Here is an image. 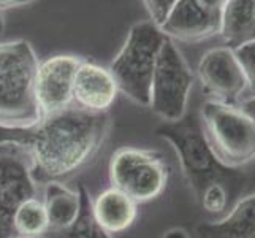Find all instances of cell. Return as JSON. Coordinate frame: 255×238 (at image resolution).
Listing matches in <instances>:
<instances>
[{"label":"cell","mask_w":255,"mask_h":238,"mask_svg":"<svg viewBox=\"0 0 255 238\" xmlns=\"http://www.w3.org/2000/svg\"><path fill=\"white\" fill-rule=\"evenodd\" d=\"M110 130L107 114L70 108L41 119L29 129L0 127V143H14L27 151L35 181L45 184L72 176L100 149Z\"/></svg>","instance_id":"1"},{"label":"cell","mask_w":255,"mask_h":238,"mask_svg":"<svg viewBox=\"0 0 255 238\" xmlns=\"http://www.w3.org/2000/svg\"><path fill=\"white\" fill-rule=\"evenodd\" d=\"M38 64L27 40L0 43V127L29 129L41 121L35 100Z\"/></svg>","instance_id":"2"},{"label":"cell","mask_w":255,"mask_h":238,"mask_svg":"<svg viewBox=\"0 0 255 238\" xmlns=\"http://www.w3.org/2000/svg\"><path fill=\"white\" fill-rule=\"evenodd\" d=\"M157 135L173 145L197 199L205 189L217 184L224 188L225 184H230L232 188L241 186L243 175L238 169H230L219 162L206 142L200 119L190 116L178 122H165L157 129Z\"/></svg>","instance_id":"3"},{"label":"cell","mask_w":255,"mask_h":238,"mask_svg":"<svg viewBox=\"0 0 255 238\" xmlns=\"http://www.w3.org/2000/svg\"><path fill=\"white\" fill-rule=\"evenodd\" d=\"M165 40L162 30L151 21L136 22L110 65L119 92L143 107H149L154 68Z\"/></svg>","instance_id":"4"},{"label":"cell","mask_w":255,"mask_h":238,"mask_svg":"<svg viewBox=\"0 0 255 238\" xmlns=\"http://www.w3.org/2000/svg\"><path fill=\"white\" fill-rule=\"evenodd\" d=\"M200 124L219 162L238 169L255 159V127L236 105L205 102L200 111Z\"/></svg>","instance_id":"5"},{"label":"cell","mask_w":255,"mask_h":238,"mask_svg":"<svg viewBox=\"0 0 255 238\" xmlns=\"http://www.w3.org/2000/svg\"><path fill=\"white\" fill-rule=\"evenodd\" d=\"M193 79L195 76L176 43L166 38L157 56L149 108L165 122L181 121L186 116Z\"/></svg>","instance_id":"6"},{"label":"cell","mask_w":255,"mask_h":238,"mask_svg":"<svg viewBox=\"0 0 255 238\" xmlns=\"http://www.w3.org/2000/svg\"><path fill=\"white\" fill-rule=\"evenodd\" d=\"M111 186L136 202L146 204L157 199L166 188L168 167L154 151L139 148H121L110 161Z\"/></svg>","instance_id":"7"},{"label":"cell","mask_w":255,"mask_h":238,"mask_svg":"<svg viewBox=\"0 0 255 238\" xmlns=\"http://www.w3.org/2000/svg\"><path fill=\"white\" fill-rule=\"evenodd\" d=\"M80 64V59L70 54L51 56L38 64L35 100L41 119L73 108V84Z\"/></svg>","instance_id":"8"},{"label":"cell","mask_w":255,"mask_h":238,"mask_svg":"<svg viewBox=\"0 0 255 238\" xmlns=\"http://www.w3.org/2000/svg\"><path fill=\"white\" fill-rule=\"evenodd\" d=\"M224 2L221 0H176L170 19L160 29L171 41H201L221 33Z\"/></svg>","instance_id":"9"},{"label":"cell","mask_w":255,"mask_h":238,"mask_svg":"<svg viewBox=\"0 0 255 238\" xmlns=\"http://www.w3.org/2000/svg\"><path fill=\"white\" fill-rule=\"evenodd\" d=\"M198 78L205 89L217 97V102L238 105L248 89V81L233 49L216 48L208 51L198 64Z\"/></svg>","instance_id":"10"},{"label":"cell","mask_w":255,"mask_h":238,"mask_svg":"<svg viewBox=\"0 0 255 238\" xmlns=\"http://www.w3.org/2000/svg\"><path fill=\"white\" fill-rule=\"evenodd\" d=\"M119 94L110 68L81 60L75 75L73 107L87 113L107 114Z\"/></svg>","instance_id":"11"},{"label":"cell","mask_w":255,"mask_h":238,"mask_svg":"<svg viewBox=\"0 0 255 238\" xmlns=\"http://www.w3.org/2000/svg\"><path fill=\"white\" fill-rule=\"evenodd\" d=\"M92 215L105 232L116 235L133 226L138 204L116 188H107L92 200Z\"/></svg>","instance_id":"12"},{"label":"cell","mask_w":255,"mask_h":238,"mask_svg":"<svg viewBox=\"0 0 255 238\" xmlns=\"http://www.w3.org/2000/svg\"><path fill=\"white\" fill-rule=\"evenodd\" d=\"M43 207H45L49 232L65 231L72 226L81 211L80 188L72 189L62 181H48L43 188Z\"/></svg>","instance_id":"13"},{"label":"cell","mask_w":255,"mask_h":238,"mask_svg":"<svg viewBox=\"0 0 255 238\" xmlns=\"http://www.w3.org/2000/svg\"><path fill=\"white\" fill-rule=\"evenodd\" d=\"M198 238H255V194L241 199L225 218L201 224Z\"/></svg>","instance_id":"14"},{"label":"cell","mask_w":255,"mask_h":238,"mask_svg":"<svg viewBox=\"0 0 255 238\" xmlns=\"http://www.w3.org/2000/svg\"><path fill=\"white\" fill-rule=\"evenodd\" d=\"M255 19V0H230L224 2L221 35L228 43L227 48L236 49L251 43Z\"/></svg>","instance_id":"15"},{"label":"cell","mask_w":255,"mask_h":238,"mask_svg":"<svg viewBox=\"0 0 255 238\" xmlns=\"http://www.w3.org/2000/svg\"><path fill=\"white\" fill-rule=\"evenodd\" d=\"M14 237L43 238L49 232V223L43 202L38 197L24 200L11 216Z\"/></svg>","instance_id":"16"},{"label":"cell","mask_w":255,"mask_h":238,"mask_svg":"<svg viewBox=\"0 0 255 238\" xmlns=\"http://www.w3.org/2000/svg\"><path fill=\"white\" fill-rule=\"evenodd\" d=\"M81 192V211L76 221L65 231L59 232H48L43 238H113L110 234H107L103 229L97 224L95 218L92 215V200L89 199L86 188L80 184Z\"/></svg>","instance_id":"17"},{"label":"cell","mask_w":255,"mask_h":238,"mask_svg":"<svg viewBox=\"0 0 255 238\" xmlns=\"http://www.w3.org/2000/svg\"><path fill=\"white\" fill-rule=\"evenodd\" d=\"M230 191L224 186H211L208 189L203 191V194L198 197L200 205L203 207V210H206L208 213L213 215H219L222 213L224 210H227L228 202H230Z\"/></svg>","instance_id":"18"},{"label":"cell","mask_w":255,"mask_h":238,"mask_svg":"<svg viewBox=\"0 0 255 238\" xmlns=\"http://www.w3.org/2000/svg\"><path fill=\"white\" fill-rule=\"evenodd\" d=\"M233 52L244 72L248 89L252 92V95H255V41L246 43V45L233 49Z\"/></svg>","instance_id":"19"},{"label":"cell","mask_w":255,"mask_h":238,"mask_svg":"<svg viewBox=\"0 0 255 238\" xmlns=\"http://www.w3.org/2000/svg\"><path fill=\"white\" fill-rule=\"evenodd\" d=\"M176 0H146L144 6L151 17V22L155 27L162 29L170 19V16L174 10Z\"/></svg>","instance_id":"20"},{"label":"cell","mask_w":255,"mask_h":238,"mask_svg":"<svg viewBox=\"0 0 255 238\" xmlns=\"http://www.w3.org/2000/svg\"><path fill=\"white\" fill-rule=\"evenodd\" d=\"M236 107H238V110L252 122L255 127V95H251L248 99L240 100V103L236 105Z\"/></svg>","instance_id":"21"},{"label":"cell","mask_w":255,"mask_h":238,"mask_svg":"<svg viewBox=\"0 0 255 238\" xmlns=\"http://www.w3.org/2000/svg\"><path fill=\"white\" fill-rule=\"evenodd\" d=\"M13 234V226H11V218H8L2 210H0V238H11Z\"/></svg>","instance_id":"22"},{"label":"cell","mask_w":255,"mask_h":238,"mask_svg":"<svg viewBox=\"0 0 255 238\" xmlns=\"http://www.w3.org/2000/svg\"><path fill=\"white\" fill-rule=\"evenodd\" d=\"M32 2H27V0H0V13H2V10H8V8L24 6Z\"/></svg>","instance_id":"23"},{"label":"cell","mask_w":255,"mask_h":238,"mask_svg":"<svg viewBox=\"0 0 255 238\" xmlns=\"http://www.w3.org/2000/svg\"><path fill=\"white\" fill-rule=\"evenodd\" d=\"M163 238H189V235L182 229H171V231H168L163 235Z\"/></svg>","instance_id":"24"},{"label":"cell","mask_w":255,"mask_h":238,"mask_svg":"<svg viewBox=\"0 0 255 238\" xmlns=\"http://www.w3.org/2000/svg\"><path fill=\"white\" fill-rule=\"evenodd\" d=\"M251 41H255V19H254V27H252V37Z\"/></svg>","instance_id":"25"},{"label":"cell","mask_w":255,"mask_h":238,"mask_svg":"<svg viewBox=\"0 0 255 238\" xmlns=\"http://www.w3.org/2000/svg\"><path fill=\"white\" fill-rule=\"evenodd\" d=\"M3 29V17H2V13H0V32Z\"/></svg>","instance_id":"26"},{"label":"cell","mask_w":255,"mask_h":238,"mask_svg":"<svg viewBox=\"0 0 255 238\" xmlns=\"http://www.w3.org/2000/svg\"><path fill=\"white\" fill-rule=\"evenodd\" d=\"M11 238H22V237H11Z\"/></svg>","instance_id":"27"}]
</instances>
